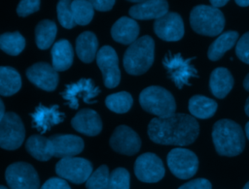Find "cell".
Masks as SVG:
<instances>
[{
    "label": "cell",
    "instance_id": "obj_14",
    "mask_svg": "<svg viewBox=\"0 0 249 189\" xmlns=\"http://www.w3.org/2000/svg\"><path fill=\"white\" fill-rule=\"evenodd\" d=\"M110 146L118 153L124 155H133L141 147V140L138 134L125 125L118 126L111 138Z\"/></svg>",
    "mask_w": 249,
    "mask_h": 189
},
{
    "label": "cell",
    "instance_id": "obj_2",
    "mask_svg": "<svg viewBox=\"0 0 249 189\" xmlns=\"http://www.w3.org/2000/svg\"><path fill=\"white\" fill-rule=\"evenodd\" d=\"M212 140L216 151L223 156H236L245 146V136L241 127L230 119L218 120L213 125Z\"/></svg>",
    "mask_w": 249,
    "mask_h": 189
},
{
    "label": "cell",
    "instance_id": "obj_16",
    "mask_svg": "<svg viewBox=\"0 0 249 189\" xmlns=\"http://www.w3.org/2000/svg\"><path fill=\"white\" fill-rule=\"evenodd\" d=\"M27 79L45 91H53L59 80L57 71L46 62H38L26 70Z\"/></svg>",
    "mask_w": 249,
    "mask_h": 189
},
{
    "label": "cell",
    "instance_id": "obj_9",
    "mask_svg": "<svg viewBox=\"0 0 249 189\" xmlns=\"http://www.w3.org/2000/svg\"><path fill=\"white\" fill-rule=\"evenodd\" d=\"M5 178L10 189H39L40 187L37 172L25 162L11 164L6 169Z\"/></svg>",
    "mask_w": 249,
    "mask_h": 189
},
{
    "label": "cell",
    "instance_id": "obj_47",
    "mask_svg": "<svg viewBox=\"0 0 249 189\" xmlns=\"http://www.w3.org/2000/svg\"><path fill=\"white\" fill-rule=\"evenodd\" d=\"M127 1L134 2V3H141V2H144V1H147V0H127Z\"/></svg>",
    "mask_w": 249,
    "mask_h": 189
},
{
    "label": "cell",
    "instance_id": "obj_24",
    "mask_svg": "<svg viewBox=\"0 0 249 189\" xmlns=\"http://www.w3.org/2000/svg\"><path fill=\"white\" fill-rule=\"evenodd\" d=\"M98 41L94 33L86 31L80 34L76 40V53L84 63H90L96 57Z\"/></svg>",
    "mask_w": 249,
    "mask_h": 189
},
{
    "label": "cell",
    "instance_id": "obj_26",
    "mask_svg": "<svg viewBox=\"0 0 249 189\" xmlns=\"http://www.w3.org/2000/svg\"><path fill=\"white\" fill-rule=\"evenodd\" d=\"M188 108L193 116L200 119H206L215 114L218 105L214 100L208 97L195 95L189 100Z\"/></svg>",
    "mask_w": 249,
    "mask_h": 189
},
{
    "label": "cell",
    "instance_id": "obj_34",
    "mask_svg": "<svg viewBox=\"0 0 249 189\" xmlns=\"http://www.w3.org/2000/svg\"><path fill=\"white\" fill-rule=\"evenodd\" d=\"M130 175L124 168H117L109 175L106 189H129Z\"/></svg>",
    "mask_w": 249,
    "mask_h": 189
},
{
    "label": "cell",
    "instance_id": "obj_29",
    "mask_svg": "<svg viewBox=\"0 0 249 189\" xmlns=\"http://www.w3.org/2000/svg\"><path fill=\"white\" fill-rule=\"evenodd\" d=\"M56 24L53 20H41L35 28V41L40 49L49 48L56 36Z\"/></svg>",
    "mask_w": 249,
    "mask_h": 189
},
{
    "label": "cell",
    "instance_id": "obj_32",
    "mask_svg": "<svg viewBox=\"0 0 249 189\" xmlns=\"http://www.w3.org/2000/svg\"><path fill=\"white\" fill-rule=\"evenodd\" d=\"M71 10L74 21L78 25L89 24L94 15V8L88 0H73Z\"/></svg>",
    "mask_w": 249,
    "mask_h": 189
},
{
    "label": "cell",
    "instance_id": "obj_4",
    "mask_svg": "<svg viewBox=\"0 0 249 189\" xmlns=\"http://www.w3.org/2000/svg\"><path fill=\"white\" fill-rule=\"evenodd\" d=\"M142 109L160 118L175 113L176 103L173 95L163 87L152 85L143 89L139 95Z\"/></svg>",
    "mask_w": 249,
    "mask_h": 189
},
{
    "label": "cell",
    "instance_id": "obj_33",
    "mask_svg": "<svg viewBox=\"0 0 249 189\" xmlns=\"http://www.w3.org/2000/svg\"><path fill=\"white\" fill-rule=\"evenodd\" d=\"M109 170L106 165L97 168L86 181L87 189H106L109 181Z\"/></svg>",
    "mask_w": 249,
    "mask_h": 189
},
{
    "label": "cell",
    "instance_id": "obj_21",
    "mask_svg": "<svg viewBox=\"0 0 249 189\" xmlns=\"http://www.w3.org/2000/svg\"><path fill=\"white\" fill-rule=\"evenodd\" d=\"M139 25L135 19L123 16L119 18L111 28L112 38L123 45H130L137 40Z\"/></svg>",
    "mask_w": 249,
    "mask_h": 189
},
{
    "label": "cell",
    "instance_id": "obj_45",
    "mask_svg": "<svg viewBox=\"0 0 249 189\" xmlns=\"http://www.w3.org/2000/svg\"><path fill=\"white\" fill-rule=\"evenodd\" d=\"M244 110H245V113L249 116V97L247 98L246 100V103H245V107H244Z\"/></svg>",
    "mask_w": 249,
    "mask_h": 189
},
{
    "label": "cell",
    "instance_id": "obj_8",
    "mask_svg": "<svg viewBox=\"0 0 249 189\" xmlns=\"http://www.w3.org/2000/svg\"><path fill=\"white\" fill-rule=\"evenodd\" d=\"M167 166L170 172L180 179H187L194 176L198 168L196 155L187 148H173L166 157Z\"/></svg>",
    "mask_w": 249,
    "mask_h": 189
},
{
    "label": "cell",
    "instance_id": "obj_12",
    "mask_svg": "<svg viewBox=\"0 0 249 189\" xmlns=\"http://www.w3.org/2000/svg\"><path fill=\"white\" fill-rule=\"evenodd\" d=\"M96 63L103 77L106 87L114 88L121 80L119 58L115 49L110 46L102 47L96 54Z\"/></svg>",
    "mask_w": 249,
    "mask_h": 189
},
{
    "label": "cell",
    "instance_id": "obj_35",
    "mask_svg": "<svg viewBox=\"0 0 249 189\" xmlns=\"http://www.w3.org/2000/svg\"><path fill=\"white\" fill-rule=\"evenodd\" d=\"M71 3L72 0H59L56 6L58 21L66 29H71L76 25L71 10Z\"/></svg>",
    "mask_w": 249,
    "mask_h": 189
},
{
    "label": "cell",
    "instance_id": "obj_49",
    "mask_svg": "<svg viewBox=\"0 0 249 189\" xmlns=\"http://www.w3.org/2000/svg\"><path fill=\"white\" fill-rule=\"evenodd\" d=\"M0 189H8V188L5 187V186H3V185H0Z\"/></svg>",
    "mask_w": 249,
    "mask_h": 189
},
{
    "label": "cell",
    "instance_id": "obj_48",
    "mask_svg": "<svg viewBox=\"0 0 249 189\" xmlns=\"http://www.w3.org/2000/svg\"><path fill=\"white\" fill-rule=\"evenodd\" d=\"M243 189H249V181L244 185V187H243Z\"/></svg>",
    "mask_w": 249,
    "mask_h": 189
},
{
    "label": "cell",
    "instance_id": "obj_39",
    "mask_svg": "<svg viewBox=\"0 0 249 189\" xmlns=\"http://www.w3.org/2000/svg\"><path fill=\"white\" fill-rule=\"evenodd\" d=\"M40 189H71L67 181L61 177H51L41 186Z\"/></svg>",
    "mask_w": 249,
    "mask_h": 189
},
{
    "label": "cell",
    "instance_id": "obj_18",
    "mask_svg": "<svg viewBox=\"0 0 249 189\" xmlns=\"http://www.w3.org/2000/svg\"><path fill=\"white\" fill-rule=\"evenodd\" d=\"M58 109L59 107L56 105L52 107L39 105L31 113L33 127L41 133H46L53 126L61 123L64 120V113Z\"/></svg>",
    "mask_w": 249,
    "mask_h": 189
},
{
    "label": "cell",
    "instance_id": "obj_19",
    "mask_svg": "<svg viewBox=\"0 0 249 189\" xmlns=\"http://www.w3.org/2000/svg\"><path fill=\"white\" fill-rule=\"evenodd\" d=\"M72 127L79 133L87 136H96L102 130V121L99 114L90 109L79 110L71 120Z\"/></svg>",
    "mask_w": 249,
    "mask_h": 189
},
{
    "label": "cell",
    "instance_id": "obj_15",
    "mask_svg": "<svg viewBox=\"0 0 249 189\" xmlns=\"http://www.w3.org/2000/svg\"><path fill=\"white\" fill-rule=\"evenodd\" d=\"M154 31L156 35L167 42H175L184 36V22L180 15L168 12L154 22Z\"/></svg>",
    "mask_w": 249,
    "mask_h": 189
},
{
    "label": "cell",
    "instance_id": "obj_46",
    "mask_svg": "<svg viewBox=\"0 0 249 189\" xmlns=\"http://www.w3.org/2000/svg\"><path fill=\"white\" fill-rule=\"evenodd\" d=\"M245 133H246V136H247V138L249 139V121L246 123V125H245Z\"/></svg>",
    "mask_w": 249,
    "mask_h": 189
},
{
    "label": "cell",
    "instance_id": "obj_31",
    "mask_svg": "<svg viewBox=\"0 0 249 189\" xmlns=\"http://www.w3.org/2000/svg\"><path fill=\"white\" fill-rule=\"evenodd\" d=\"M132 96L125 91L110 94L105 99L106 107L116 113H124L128 111L132 106Z\"/></svg>",
    "mask_w": 249,
    "mask_h": 189
},
{
    "label": "cell",
    "instance_id": "obj_43",
    "mask_svg": "<svg viewBox=\"0 0 249 189\" xmlns=\"http://www.w3.org/2000/svg\"><path fill=\"white\" fill-rule=\"evenodd\" d=\"M4 115H5V107H4V104H3L2 100L0 99V121L3 118Z\"/></svg>",
    "mask_w": 249,
    "mask_h": 189
},
{
    "label": "cell",
    "instance_id": "obj_27",
    "mask_svg": "<svg viewBox=\"0 0 249 189\" xmlns=\"http://www.w3.org/2000/svg\"><path fill=\"white\" fill-rule=\"evenodd\" d=\"M238 39V33L236 31H227L221 34L209 47L207 56L210 60H219L225 52L231 49Z\"/></svg>",
    "mask_w": 249,
    "mask_h": 189
},
{
    "label": "cell",
    "instance_id": "obj_20",
    "mask_svg": "<svg viewBox=\"0 0 249 189\" xmlns=\"http://www.w3.org/2000/svg\"><path fill=\"white\" fill-rule=\"evenodd\" d=\"M128 13L133 19H158L168 13V3L166 0H147L132 6Z\"/></svg>",
    "mask_w": 249,
    "mask_h": 189
},
{
    "label": "cell",
    "instance_id": "obj_5",
    "mask_svg": "<svg viewBox=\"0 0 249 189\" xmlns=\"http://www.w3.org/2000/svg\"><path fill=\"white\" fill-rule=\"evenodd\" d=\"M190 23L195 32L214 37L222 33L225 26V17L218 8L197 5L190 14Z\"/></svg>",
    "mask_w": 249,
    "mask_h": 189
},
{
    "label": "cell",
    "instance_id": "obj_42",
    "mask_svg": "<svg viewBox=\"0 0 249 189\" xmlns=\"http://www.w3.org/2000/svg\"><path fill=\"white\" fill-rule=\"evenodd\" d=\"M235 3L241 7L249 6V0H235Z\"/></svg>",
    "mask_w": 249,
    "mask_h": 189
},
{
    "label": "cell",
    "instance_id": "obj_1",
    "mask_svg": "<svg viewBox=\"0 0 249 189\" xmlns=\"http://www.w3.org/2000/svg\"><path fill=\"white\" fill-rule=\"evenodd\" d=\"M199 133L196 118L185 113H173L164 118H153L148 125L152 142L165 145L185 146L193 143Z\"/></svg>",
    "mask_w": 249,
    "mask_h": 189
},
{
    "label": "cell",
    "instance_id": "obj_13",
    "mask_svg": "<svg viewBox=\"0 0 249 189\" xmlns=\"http://www.w3.org/2000/svg\"><path fill=\"white\" fill-rule=\"evenodd\" d=\"M134 173L142 182L155 183L164 176L165 170L163 163L159 156L147 152L141 154L135 160Z\"/></svg>",
    "mask_w": 249,
    "mask_h": 189
},
{
    "label": "cell",
    "instance_id": "obj_37",
    "mask_svg": "<svg viewBox=\"0 0 249 189\" xmlns=\"http://www.w3.org/2000/svg\"><path fill=\"white\" fill-rule=\"evenodd\" d=\"M40 8V0H21L17 8V13L19 16H27Z\"/></svg>",
    "mask_w": 249,
    "mask_h": 189
},
{
    "label": "cell",
    "instance_id": "obj_7",
    "mask_svg": "<svg viewBox=\"0 0 249 189\" xmlns=\"http://www.w3.org/2000/svg\"><path fill=\"white\" fill-rule=\"evenodd\" d=\"M24 137L25 130L20 117L15 112H6L0 121V147L15 150L22 144Z\"/></svg>",
    "mask_w": 249,
    "mask_h": 189
},
{
    "label": "cell",
    "instance_id": "obj_38",
    "mask_svg": "<svg viewBox=\"0 0 249 189\" xmlns=\"http://www.w3.org/2000/svg\"><path fill=\"white\" fill-rule=\"evenodd\" d=\"M178 189H212V185L206 178H196L184 183Z\"/></svg>",
    "mask_w": 249,
    "mask_h": 189
},
{
    "label": "cell",
    "instance_id": "obj_3",
    "mask_svg": "<svg viewBox=\"0 0 249 189\" xmlns=\"http://www.w3.org/2000/svg\"><path fill=\"white\" fill-rule=\"evenodd\" d=\"M155 42L150 36H143L126 48L124 54V67L126 73L139 76L146 73L154 62Z\"/></svg>",
    "mask_w": 249,
    "mask_h": 189
},
{
    "label": "cell",
    "instance_id": "obj_30",
    "mask_svg": "<svg viewBox=\"0 0 249 189\" xmlns=\"http://www.w3.org/2000/svg\"><path fill=\"white\" fill-rule=\"evenodd\" d=\"M25 47V39L19 32H7L0 35V48L9 55L19 54Z\"/></svg>",
    "mask_w": 249,
    "mask_h": 189
},
{
    "label": "cell",
    "instance_id": "obj_10",
    "mask_svg": "<svg viewBox=\"0 0 249 189\" xmlns=\"http://www.w3.org/2000/svg\"><path fill=\"white\" fill-rule=\"evenodd\" d=\"M55 173L65 180L81 184L91 174L92 165L89 160L81 157L62 158L55 165Z\"/></svg>",
    "mask_w": 249,
    "mask_h": 189
},
{
    "label": "cell",
    "instance_id": "obj_36",
    "mask_svg": "<svg viewBox=\"0 0 249 189\" xmlns=\"http://www.w3.org/2000/svg\"><path fill=\"white\" fill-rule=\"evenodd\" d=\"M235 53L242 62L249 64V32L243 34L237 41Z\"/></svg>",
    "mask_w": 249,
    "mask_h": 189
},
{
    "label": "cell",
    "instance_id": "obj_23",
    "mask_svg": "<svg viewBox=\"0 0 249 189\" xmlns=\"http://www.w3.org/2000/svg\"><path fill=\"white\" fill-rule=\"evenodd\" d=\"M52 66L58 71L69 69L73 63V48L69 41L59 40L52 47Z\"/></svg>",
    "mask_w": 249,
    "mask_h": 189
},
{
    "label": "cell",
    "instance_id": "obj_40",
    "mask_svg": "<svg viewBox=\"0 0 249 189\" xmlns=\"http://www.w3.org/2000/svg\"><path fill=\"white\" fill-rule=\"evenodd\" d=\"M95 10L100 11V12H106L110 11L116 0H88Z\"/></svg>",
    "mask_w": 249,
    "mask_h": 189
},
{
    "label": "cell",
    "instance_id": "obj_28",
    "mask_svg": "<svg viewBox=\"0 0 249 189\" xmlns=\"http://www.w3.org/2000/svg\"><path fill=\"white\" fill-rule=\"evenodd\" d=\"M20 87L21 78L18 72L9 66H0V95H14Z\"/></svg>",
    "mask_w": 249,
    "mask_h": 189
},
{
    "label": "cell",
    "instance_id": "obj_25",
    "mask_svg": "<svg viewBox=\"0 0 249 189\" xmlns=\"http://www.w3.org/2000/svg\"><path fill=\"white\" fill-rule=\"evenodd\" d=\"M27 152L39 161H48L53 157L52 143L49 138L41 135H32L25 143Z\"/></svg>",
    "mask_w": 249,
    "mask_h": 189
},
{
    "label": "cell",
    "instance_id": "obj_41",
    "mask_svg": "<svg viewBox=\"0 0 249 189\" xmlns=\"http://www.w3.org/2000/svg\"><path fill=\"white\" fill-rule=\"evenodd\" d=\"M212 7H215V8H219V7H223L225 6L229 0H209Z\"/></svg>",
    "mask_w": 249,
    "mask_h": 189
},
{
    "label": "cell",
    "instance_id": "obj_44",
    "mask_svg": "<svg viewBox=\"0 0 249 189\" xmlns=\"http://www.w3.org/2000/svg\"><path fill=\"white\" fill-rule=\"evenodd\" d=\"M243 86H244V88H245L247 91H249V74L245 77V79H244V80H243Z\"/></svg>",
    "mask_w": 249,
    "mask_h": 189
},
{
    "label": "cell",
    "instance_id": "obj_17",
    "mask_svg": "<svg viewBox=\"0 0 249 189\" xmlns=\"http://www.w3.org/2000/svg\"><path fill=\"white\" fill-rule=\"evenodd\" d=\"M49 139L52 143L53 156L57 158L75 157L84 149V141L75 135L58 134L53 135Z\"/></svg>",
    "mask_w": 249,
    "mask_h": 189
},
{
    "label": "cell",
    "instance_id": "obj_22",
    "mask_svg": "<svg viewBox=\"0 0 249 189\" xmlns=\"http://www.w3.org/2000/svg\"><path fill=\"white\" fill-rule=\"evenodd\" d=\"M233 78L231 72L223 67L212 71L209 79V88L212 94L219 98H225L233 87Z\"/></svg>",
    "mask_w": 249,
    "mask_h": 189
},
{
    "label": "cell",
    "instance_id": "obj_11",
    "mask_svg": "<svg viewBox=\"0 0 249 189\" xmlns=\"http://www.w3.org/2000/svg\"><path fill=\"white\" fill-rule=\"evenodd\" d=\"M100 93V89L95 86L90 79H81L77 82L67 84L61 92L62 98L71 109H77L82 100L87 104L94 103V98Z\"/></svg>",
    "mask_w": 249,
    "mask_h": 189
},
{
    "label": "cell",
    "instance_id": "obj_6",
    "mask_svg": "<svg viewBox=\"0 0 249 189\" xmlns=\"http://www.w3.org/2000/svg\"><path fill=\"white\" fill-rule=\"evenodd\" d=\"M194 59L195 57L184 59L180 53L168 52L162 60V65L166 69L169 78L179 89L190 84L192 78L197 77V71L192 64Z\"/></svg>",
    "mask_w": 249,
    "mask_h": 189
}]
</instances>
